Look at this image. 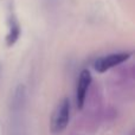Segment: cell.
<instances>
[{"instance_id": "cell-6", "label": "cell", "mask_w": 135, "mask_h": 135, "mask_svg": "<svg viewBox=\"0 0 135 135\" xmlns=\"http://www.w3.org/2000/svg\"><path fill=\"white\" fill-rule=\"evenodd\" d=\"M0 74H1V64H0Z\"/></svg>"}, {"instance_id": "cell-3", "label": "cell", "mask_w": 135, "mask_h": 135, "mask_svg": "<svg viewBox=\"0 0 135 135\" xmlns=\"http://www.w3.org/2000/svg\"><path fill=\"white\" fill-rule=\"evenodd\" d=\"M91 82H93L91 72L88 69L82 70L76 84V104L78 109H83L86 100V94L90 89Z\"/></svg>"}, {"instance_id": "cell-5", "label": "cell", "mask_w": 135, "mask_h": 135, "mask_svg": "<svg viewBox=\"0 0 135 135\" xmlns=\"http://www.w3.org/2000/svg\"><path fill=\"white\" fill-rule=\"evenodd\" d=\"M19 36H20V26H19V23L16 19V17L12 14L11 20H9V31L6 37V44L8 46L14 45L16 42L18 40Z\"/></svg>"}, {"instance_id": "cell-4", "label": "cell", "mask_w": 135, "mask_h": 135, "mask_svg": "<svg viewBox=\"0 0 135 135\" xmlns=\"http://www.w3.org/2000/svg\"><path fill=\"white\" fill-rule=\"evenodd\" d=\"M26 98H27V93H26V86L24 84H19L13 91V95L11 98V112L14 119H20L21 113L24 112L26 105Z\"/></svg>"}, {"instance_id": "cell-1", "label": "cell", "mask_w": 135, "mask_h": 135, "mask_svg": "<svg viewBox=\"0 0 135 135\" xmlns=\"http://www.w3.org/2000/svg\"><path fill=\"white\" fill-rule=\"evenodd\" d=\"M70 120V101L69 98H63L58 103L51 117L50 129L54 134H59L65 131Z\"/></svg>"}, {"instance_id": "cell-2", "label": "cell", "mask_w": 135, "mask_h": 135, "mask_svg": "<svg viewBox=\"0 0 135 135\" xmlns=\"http://www.w3.org/2000/svg\"><path fill=\"white\" fill-rule=\"evenodd\" d=\"M132 51H122V52H116V54H112L108 56H103L97 58L93 63L94 69L97 72H105L109 69L114 66H117L120 64L127 62L132 57Z\"/></svg>"}]
</instances>
